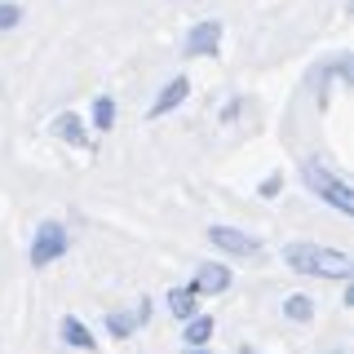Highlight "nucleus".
Returning a JSON list of instances; mask_svg holds the SVG:
<instances>
[{
  "label": "nucleus",
  "instance_id": "9d476101",
  "mask_svg": "<svg viewBox=\"0 0 354 354\" xmlns=\"http://www.w3.org/2000/svg\"><path fill=\"white\" fill-rule=\"evenodd\" d=\"M169 310L177 319H191L195 315V288H177V292H169Z\"/></svg>",
  "mask_w": 354,
  "mask_h": 354
},
{
  "label": "nucleus",
  "instance_id": "ddd939ff",
  "mask_svg": "<svg viewBox=\"0 0 354 354\" xmlns=\"http://www.w3.org/2000/svg\"><path fill=\"white\" fill-rule=\"evenodd\" d=\"M93 124L97 129H111V124H115V102H111V97H97V102H93Z\"/></svg>",
  "mask_w": 354,
  "mask_h": 354
},
{
  "label": "nucleus",
  "instance_id": "0eeeda50",
  "mask_svg": "<svg viewBox=\"0 0 354 354\" xmlns=\"http://www.w3.org/2000/svg\"><path fill=\"white\" fill-rule=\"evenodd\" d=\"M186 93H191V84H186V75H177V80H169V84H164V93L155 97L151 115H169L173 106H182V102H186Z\"/></svg>",
  "mask_w": 354,
  "mask_h": 354
},
{
  "label": "nucleus",
  "instance_id": "423d86ee",
  "mask_svg": "<svg viewBox=\"0 0 354 354\" xmlns=\"http://www.w3.org/2000/svg\"><path fill=\"white\" fill-rule=\"evenodd\" d=\"M221 40V22H199V27H191V36H186V53H213Z\"/></svg>",
  "mask_w": 354,
  "mask_h": 354
},
{
  "label": "nucleus",
  "instance_id": "4468645a",
  "mask_svg": "<svg viewBox=\"0 0 354 354\" xmlns=\"http://www.w3.org/2000/svg\"><path fill=\"white\" fill-rule=\"evenodd\" d=\"M283 310H288V319H301V324L310 319V301H306V297H292V301H288Z\"/></svg>",
  "mask_w": 354,
  "mask_h": 354
},
{
  "label": "nucleus",
  "instance_id": "9b49d317",
  "mask_svg": "<svg viewBox=\"0 0 354 354\" xmlns=\"http://www.w3.org/2000/svg\"><path fill=\"white\" fill-rule=\"evenodd\" d=\"M53 133H58V138H66V142H80V147H84V129H80V120H75V115H58V120H53Z\"/></svg>",
  "mask_w": 354,
  "mask_h": 354
},
{
  "label": "nucleus",
  "instance_id": "f257e3e1",
  "mask_svg": "<svg viewBox=\"0 0 354 354\" xmlns=\"http://www.w3.org/2000/svg\"><path fill=\"white\" fill-rule=\"evenodd\" d=\"M283 257H288L292 270L324 274V279H350V270H354V261L341 248H319V243H288Z\"/></svg>",
  "mask_w": 354,
  "mask_h": 354
},
{
  "label": "nucleus",
  "instance_id": "1a4fd4ad",
  "mask_svg": "<svg viewBox=\"0 0 354 354\" xmlns=\"http://www.w3.org/2000/svg\"><path fill=\"white\" fill-rule=\"evenodd\" d=\"M147 310H151V306H147V301H142L138 310H133V315H111V319H106V324H111V332H115V337H129V332H133V328H138V324H142V319H147Z\"/></svg>",
  "mask_w": 354,
  "mask_h": 354
},
{
  "label": "nucleus",
  "instance_id": "f03ea898",
  "mask_svg": "<svg viewBox=\"0 0 354 354\" xmlns=\"http://www.w3.org/2000/svg\"><path fill=\"white\" fill-rule=\"evenodd\" d=\"M306 186L315 195H324L332 208H341V213H354V191H350V182L346 177H337L328 169V164H319V160H306Z\"/></svg>",
  "mask_w": 354,
  "mask_h": 354
},
{
  "label": "nucleus",
  "instance_id": "f8f14e48",
  "mask_svg": "<svg viewBox=\"0 0 354 354\" xmlns=\"http://www.w3.org/2000/svg\"><path fill=\"white\" fill-rule=\"evenodd\" d=\"M208 337H213V319H195L191 315V324H186V341H191V346H204Z\"/></svg>",
  "mask_w": 354,
  "mask_h": 354
},
{
  "label": "nucleus",
  "instance_id": "dca6fc26",
  "mask_svg": "<svg viewBox=\"0 0 354 354\" xmlns=\"http://www.w3.org/2000/svg\"><path fill=\"white\" fill-rule=\"evenodd\" d=\"M186 354H208V350H204V346H191V350H186Z\"/></svg>",
  "mask_w": 354,
  "mask_h": 354
},
{
  "label": "nucleus",
  "instance_id": "7ed1b4c3",
  "mask_svg": "<svg viewBox=\"0 0 354 354\" xmlns=\"http://www.w3.org/2000/svg\"><path fill=\"white\" fill-rule=\"evenodd\" d=\"M62 252H66V230H62V221H40L36 243H31V261H36V266H49V261H58Z\"/></svg>",
  "mask_w": 354,
  "mask_h": 354
},
{
  "label": "nucleus",
  "instance_id": "20e7f679",
  "mask_svg": "<svg viewBox=\"0 0 354 354\" xmlns=\"http://www.w3.org/2000/svg\"><path fill=\"white\" fill-rule=\"evenodd\" d=\"M208 239H213L217 248H226V252H239V257L261 252V243L252 239V235H239V230H230V226H213V230H208Z\"/></svg>",
  "mask_w": 354,
  "mask_h": 354
},
{
  "label": "nucleus",
  "instance_id": "6e6552de",
  "mask_svg": "<svg viewBox=\"0 0 354 354\" xmlns=\"http://www.w3.org/2000/svg\"><path fill=\"white\" fill-rule=\"evenodd\" d=\"M62 341L75 346V350H93V337H88V328L80 319H62Z\"/></svg>",
  "mask_w": 354,
  "mask_h": 354
},
{
  "label": "nucleus",
  "instance_id": "39448f33",
  "mask_svg": "<svg viewBox=\"0 0 354 354\" xmlns=\"http://www.w3.org/2000/svg\"><path fill=\"white\" fill-rule=\"evenodd\" d=\"M230 288V270L226 266H199V274H195V297H213V292H226Z\"/></svg>",
  "mask_w": 354,
  "mask_h": 354
},
{
  "label": "nucleus",
  "instance_id": "2eb2a0df",
  "mask_svg": "<svg viewBox=\"0 0 354 354\" xmlns=\"http://www.w3.org/2000/svg\"><path fill=\"white\" fill-rule=\"evenodd\" d=\"M18 18H22V9H18V5H0V27H14Z\"/></svg>",
  "mask_w": 354,
  "mask_h": 354
}]
</instances>
